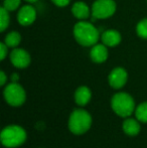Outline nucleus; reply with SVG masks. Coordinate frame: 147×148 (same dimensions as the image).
Here are the masks:
<instances>
[{
    "label": "nucleus",
    "mask_w": 147,
    "mask_h": 148,
    "mask_svg": "<svg viewBox=\"0 0 147 148\" xmlns=\"http://www.w3.org/2000/svg\"><path fill=\"white\" fill-rule=\"evenodd\" d=\"M74 36L83 47H92L99 39V30L90 22L81 20L74 26Z\"/></svg>",
    "instance_id": "obj_1"
},
{
    "label": "nucleus",
    "mask_w": 147,
    "mask_h": 148,
    "mask_svg": "<svg viewBox=\"0 0 147 148\" xmlns=\"http://www.w3.org/2000/svg\"><path fill=\"white\" fill-rule=\"evenodd\" d=\"M111 107L113 111L120 117H129L135 110L134 100L127 93H117L111 100Z\"/></svg>",
    "instance_id": "obj_2"
},
{
    "label": "nucleus",
    "mask_w": 147,
    "mask_h": 148,
    "mask_svg": "<svg viewBox=\"0 0 147 148\" xmlns=\"http://www.w3.org/2000/svg\"><path fill=\"white\" fill-rule=\"evenodd\" d=\"M1 142L7 148L20 146L26 140V132L23 128L17 125H10L4 128L1 132Z\"/></svg>",
    "instance_id": "obj_3"
},
{
    "label": "nucleus",
    "mask_w": 147,
    "mask_h": 148,
    "mask_svg": "<svg viewBox=\"0 0 147 148\" xmlns=\"http://www.w3.org/2000/svg\"><path fill=\"white\" fill-rule=\"evenodd\" d=\"M92 124V117L87 111L76 109L70 116L69 128L72 133L76 135L84 134L90 129Z\"/></svg>",
    "instance_id": "obj_4"
},
{
    "label": "nucleus",
    "mask_w": 147,
    "mask_h": 148,
    "mask_svg": "<svg viewBox=\"0 0 147 148\" xmlns=\"http://www.w3.org/2000/svg\"><path fill=\"white\" fill-rule=\"evenodd\" d=\"M4 98L9 105L17 107L25 101V91L17 83H11L4 90Z\"/></svg>",
    "instance_id": "obj_5"
},
{
    "label": "nucleus",
    "mask_w": 147,
    "mask_h": 148,
    "mask_svg": "<svg viewBox=\"0 0 147 148\" xmlns=\"http://www.w3.org/2000/svg\"><path fill=\"white\" fill-rule=\"evenodd\" d=\"M115 11L116 3L113 0H96L92 6V15L97 19L110 17Z\"/></svg>",
    "instance_id": "obj_6"
},
{
    "label": "nucleus",
    "mask_w": 147,
    "mask_h": 148,
    "mask_svg": "<svg viewBox=\"0 0 147 148\" xmlns=\"http://www.w3.org/2000/svg\"><path fill=\"white\" fill-rule=\"evenodd\" d=\"M10 60L15 68L24 69L29 66L30 56L26 51L22 49H14L10 53Z\"/></svg>",
    "instance_id": "obj_7"
},
{
    "label": "nucleus",
    "mask_w": 147,
    "mask_h": 148,
    "mask_svg": "<svg viewBox=\"0 0 147 148\" xmlns=\"http://www.w3.org/2000/svg\"><path fill=\"white\" fill-rule=\"evenodd\" d=\"M36 18V8L30 5H24L19 9L17 14V20L21 25L27 26L34 23Z\"/></svg>",
    "instance_id": "obj_8"
},
{
    "label": "nucleus",
    "mask_w": 147,
    "mask_h": 148,
    "mask_svg": "<svg viewBox=\"0 0 147 148\" xmlns=\"http://www.w3.org/2000/svg\"><path fill=\"white\" fill-rule=\"evenodd\" d=\"M127 82V72L122 68H116L109 75V84L112 88L120 89Z\"/></svg>",
    "instance_id": "obj_9"
},
{
    "label": "nucleus",
    "mask_w": 147,
    "mask_h": 148,
    "mask_svg": "<svg viewBox=\"0 0 147 148\" xmlns=\"http://www.w3.org/2000/svg\"><path fill=\"white\" fill-rule=\"evenodd\" d=\"M90 57L93 62H97V64H101L104 62L108 58V49H107L106 45H93L92 49L90 51Z\"/></svg>",
    "instance_id": "obj_10"
},
{
    "label": "nucleus",
    "mask_w": 147,
    "mask_h": 148,
    "mask_svg": "<svg viewBox=\"0 0 147 148\" xmlns=\"http://www.w3.org/2000/svg\"><path fill=\"white\" fill-rule=\"evenodd\" d=\"M102 42L106 47H116L121 42V34L114 29L106 30L102 33Z\"/></svg>",
    "instance_id": "obj_11"
},
{
    "label": "nucleus",
    "mask_w": 147,
    "mask_h": 148,
    "mask_svg": "<svg viewBox=\"0 0 147 148\" xmlns=\"http://www.w3.org/2000/svg\"><path fill=\"white\" fill-rule=\"evenodd\" d=\"M72 12H73L74 16L78 19L85 20L90 16V8L85 2L78 1L73 5L72 8Z\"/></svg>",
    "instance_id": "obj_12"
},
{
    "label": "nucleus",
    "mask_w": 147,
    "mask_h": 148,
    "mask_svg": "<svg viewBox=\"0 0 147 148\" xmlns=\"http://www.w3.org/2000/svg\"><path fill=\"white\" fill-rule=\"evenodd\" d=\"M91 96L92 94H91L90 89L88 87L82 86L77 89L76 93H75V100L79 106H85L90 102Z\"/></svg>",
    "instance_id": "obj_13"
},
{
    "label": "nucleus",
    "mask_w": 147,
    "mask_h": 148,
    "mask_svg": "<svg viewBox=\"0 0 147 148\" xmlns=\"http://www.w3.org/2000/svg\"><path fill=\"white\" fill-rule=\"evenodd\" d=\"M123 130L127 135L135 136L140 132V125L137 120L132 118H128L123 123Z\"/></svg>",
    "instance_id": "obj_14"
},
{
    "label": "nucleus",
    "mask_w": 147,
    "mask_h": 148,
    "mask_svg": "<svg viewBox=\"0 0 147 148\" xmlns=\"http://www.w3.org/2000/svg\"><path fill=\"white\" fill-rule=\"evenodd\" d=\"M21 41V36L17 31H11L5 36L4 42L8 47H16Z\"/></svg>",
    "instance_id": "obj_15"
},
{
    "label": "nucleus",
    "mask_w": 147,
    "mask_h": 148,
    "mask_svg": "<svg viewBox=\"0 0 147 148\" xmlns=\"http://www.w3.org/2000/svg\"><path fill=\"white\" fill-rule=\"evenodd\" d=\"M135 115L138 121L147 123V102H143L136 108Z\"/></svg>",
    "instance_id": "obj_16"
},
{
    "label": "nucleus",
    "mask_w": 147,
    "mask_h": 148,
    "mask_svg": "<svg viewBox=\"0 0 147 148\" xmlns=\"http://www.w3.org/2000/svg\"><path fill=\"white\" fill-rule=\"evenodd\" d=\"M9 14L8 10H6L4 7L0 8V31H4L9 25Z\"/></svg>",
    "instance_id": "obj_17"
},
{
    "label": "nucleus",
    "mask_w": 147,
    "mask_h": 148,
    "mask_svg": "<svg viewBox=\"0 0 147 148\" xmlns=\"http://www.w3.org/2000/svg\"><path fill=\"white\" fill-rule=\"evenodd\" d=\"M136 31L137 34L142 38L147 39V18H144L136 26Z\"/></svg>",
    "instance_id": "obj_18"
},
{
    "label": "nucleus",
    "mask_w": 147,
    "mask_h": 148,
    "mask_svg": "<svg viewBox=\"0 0 147 148\" xmlns=\"http://www.w3.org/2000/svg\"><path fill=\"white\" fill-rule=\"evenodd\" d=\"M20 2L21 0H4L3 7L8 11H14L19 7Z\"/></svg>",
    "instance_id": "obj_19"
},
{
    "label": "nucleus",
    "mask_w": 147,
    "mask_h": 148,
    "mask_svg": "<svg viewBox=\"0 0 147 148\" xmlns=\"http://www.w3.org/2000/svg\"><path fill=\"white\" fill-rule=\"evenodd\" d=\"M7 49L8 47L5 45V42L0 43V60H3L7 56Z\"/></svg>",
    "instance_id": "obj_20"
},
{
    "label": "nucleus",
    "mask_w": 147,
    "mask_h": 148,
    "mask_svg": "<svg viewBox=\"0 0 147 148\" xmlns=\"http://www.w3.org/2000/svg\"><path fill=\"white\" fill-rule=\"evenodd\" d=\"M53 3L57 6H59V7H64V6H67L68 4L70 3L71 0H51Z\"/></svg>",
    "instance_id": "obj_21"
},
{
    "label": "nucleus",
    "mask_w": 147,
    "mask_h": 148,
    "mask_svg": "<svg viewBox=\"0 0 147 148\" xmlns=\"http://www.w3.org/2000/svg\"><path fill=\"white\" fill-rule=\"evenodd\" d=\"M6 80H7V78H6L5 73L1 72V73H0V85H1V86H3V85L6 83Z\"/></svg>",
    "instance_id": "obj_22"
},
{
    "label": "nucleus",
    "mask_w": 147,
    "mask_h": 148,
    "mask_svg": "<svg viewBox=\"0 0 147 148\" xmlns=\"http://www.w3.org/2000/svg\"><path fill=\"white\" fill-rule=\"evenodd\" d=\"M18 80H19V76H18L17 74H12V76H11L12 83H17Z\"/></svg>",
    "instance_id": "obj_23"
},
{
    "label": "nucleus",
    "mask_w": 147,
    "mask_h": 148,
    "mask_svg": "<svg viewBox=\"0 0 147 148\" xmlns=\"http://www.w3.org/2000/svg\"><path fill=\"white\" fill-rule=\"evenodd\" d=\"M25 1L29 2V3H34V2H36L37 0H25Z\"/></svg>",
    "instance_id": "obj_24"
}]
</instances>
